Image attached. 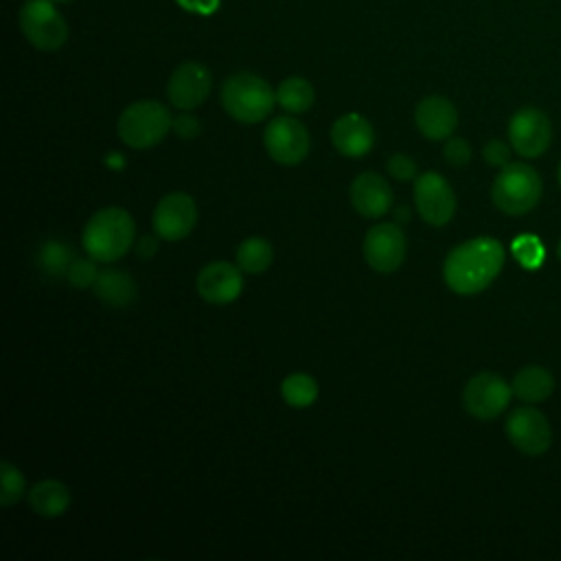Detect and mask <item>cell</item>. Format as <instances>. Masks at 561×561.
I'll use <instances>...</instances> for the list:
<instances>
[{
  "label": "cell",
  "instance_id": "obj_1",
  "mask_svg": "<svg viewBox=\"0 0 561 561\" xmlns=\"http://www.w3.org/2000/svg\"><path fill=\"white\" fill-rule=\"evenodd\" d=\"M504 265V248L493 237H476L456 245L443 265V278L456 294L469 296L486 289Z\"/></svg>",
  "mask_w": 561,
  "mask_h": 561
},
{
  "label": "cell",
  "instance_id": "obj_2",
  "mask_svg": "<svg viewBox=\"0 0 561 561\" xmlns=\"http://www.w3.org/2000/svg\"><path fill=\"white\" fill-rule=\"evenodd\" d=\"M136 239V224L125 208L107 206L96 210L81 234V245L88 256L99 263L118 261Z\"/></svg>",
  "mask_w": 561,
  "mask_h": 561
},
{
  "label": "cell",
  "instance_id": "obj_3",
  "mask_svg": "<svg viewBox=\"0 0 561 561\" xmlns=\"http://www.w3.org/2000/svg\"><path fill=\"white\" fill-rule=\"evenodd\" d=\"M274 103L276 90L254 72H234L221 85V105L239 123H261L272 114Z\"/></svg>",
  "mask_w": 561,
  "mask_h": 561
},
{
  "label": "cell",
  "instance_id": "obj_4",
  "mask_svg": "<svg viewBox=\"0 0 561 561\" xmlns=\"http://www.w3.org/2000/svg\"><path fill=\"white\" fill-rule=\"evenodd\" d=\"M173 129V116L160 101H136L127 105L116 123L118 138L131 149H149L164 140Z\"/></svg>",
  "mask_w": 561,
  "mask_h": 561
},
{
  "label": "cell",
  "instance_id": "obj_5",
  "mask_svg": "<svg viewBox=\"0 0 561 561\" xmlns=\"http://www.w3.org/2000/svg\"><path fill=\"white\" fill-rule=\"evenodd\" d=\"M543 184L539 173L526 162H508L493 182V204L506 215H526L541 197Z\"/></svg>",
  "mask_w": 561,
  "mask_h": 561
},
{
  "label": "cell",
  "instance_id": "obj_6",
  "mask_svg": "<svg viewBox=\"0 0 561 561\" xmlns=\"http://www.w3.org/2000/svg\"><path fill=\"white\" fill-rule=\"evenodd\" d=\"M22 35L37 50H59L68 39V22L53 0H26L18 11Z\"/></svg>",
  "mask_w": 561,
  "mask_h": 561
},
{
  "label": "cell",
  "instance_id": "obj_7",
  "mask_svg": "<svg viewBox=\"0 0 561 561\" xmlns=\"http://www.w3.org/2000/svg\"><path fill=\"white\" fill-rule=\"evenodd\" d=\"M263 145L278 164H300L309 153V131L294 116H276L263 131Z\"/></svg>",
  "mask_w": 561,
  "mask_h": 561
},
{
  "label": "cell",
  "instance_id": "obj_8",
  "mask_svg": "<svg viewBox=\"0 0 561 561\" xmlns=\"http://www.w3.org/2000/svg\"><path fill=\"white\" fill-rule=\"evenodd\" d=\"M511 397H513V386H508L495 373L473 375L462 390L465 410L480 421L500 416L508 408Z\"/></svg>",
  "mask_w": 561,
  "mask_h": 561
},
{
  "label": "cell",
  "instance_id": "obj_9",
  "mask_svg": "<svg viewBox=\"0 0 561 561\" xmlns=\"http://www.w3.org/2000/svg\"><path fill=\"white\" fill-rule=\"evenodd\" d=\"M414 206L430 226H445L456 213L454 188L440 173L425 171L414 178Z\"/></svg>",
  "mask_w": 561,
  "mask_h": 561
},
{
  "label": "cell",
  "instance_id": "obj_10",
  "mask_svg": "<svg viewBox=\"0 0 561 561\" xmlns=\"http://www.w3.org/2000/svg\"><path fill=\"white\" fill-rule=\"evenodd\" d=\"M153 230L164 241L188 237L197 224V204L188 193H167L153 208Z\"/></svg>",
  "mask_w": 561,
  "mask_h": 561
},
{
  "label": "cell",
  "instance_id": "obj_11",
  "mask_svg": "<svg viewBox=\"0 0 561 561\" xmlns=\"http://www.w3.org/2000/svg\"><path fill=\"white\" fill-rule=\"evenodd\" d=\"M508 440L528 456H541L552 443V430L543 412L533 405L515 408L506 419Z\"/></svg>",
  "mask_w": 561,
  "mask_h": 561
},
{
  "label": "cell",
  "instance_id": "obj_12",
  "mask_svg": "<svg viewBox=\"0 0 561 561\" xmlns=\"http://www.w3.org/2000/svg\"><path fill=\"white\" fill-rule=\"evenodd\" d=\"M511 147L524 158L541 156L552 140V125L537 107H522L508 123Z\"/></svg>",
  "mask_w": 561,
  "mask_h": 561
},
{
  "label": "cell",
  "instance_id": "obj_13",
  "mask_svg": "<svg viewBox=\"0 0 561 561\" xmlns=\"http://www.w3.org/2000/svg\"><path fill=\"white\" fill-rule=\"evenodd\" d=\"M364 259L375 272H394L408 250L403 230L397 224H377L364 237Z\"/></svg>",
  "mask_w": 561,
  "mask_h": 561
},
{
  "label": "cell",
  "instance_id": "obj_14",
  "mask_svg": "<svg viewBox=\"0 0 561 561\" xmlns=\"http://www.w3.org/2000/svg\"><path fill=\"white\" fill-rule=\"evenodd\" d=\"M210 85H213V75L204 64L184 61L171 72L167 83V96H169V103L175 105L178 110H195L208 99Z\"/></svg>",
  "mask_w": 561,
  "mask_h": 561
},
{
  "label": "cell",
  "instance_id": "obj_15",
  "mask_svg": "<svg viewBox=\"0 0 561 561\" xmlns=\"http://www.w3.org/2000/svg\"><path fill=\"white\" fill-rule=\"evenodd\" d=\"M243 270L228 261H213L197 274V291L210 305H228L243 291Z\"/></svg>",
  "mask_w": 561,
  "mask_h": 561
},
{
  "label": "cell",
  "instance_id": "obj_16",
  "mask_svg": "<svg viewBox=\"0 0 561 561\" xmlns=\"http://www.w3.org/2000/svg\"><path fill=\"white\" fill-rule=\"evenodd\" d=\"M351 204L368 219L383 217L392 206V188L388 180L375 171H364L351 182Z\"/></svg>",
  "mask_w": 561,
  "mask_h": 561
},
{
  "label": "cell",
  "instance_id": "obj_17",
  "mask_svg": "<svg viewBox=\"0 0 561 561\" xmlns=\"http://www.w3.org/2000/svg\"><path fill=\"white\" fill-rule=\"evenodd\" d=\"M414 123L427 140H447L458 127V112L449 99L432 94L416 103Z\"/></svg>",
  "mask_w": 561,
  "mask_h": 561
},
{
  "label": "cell",
  "instance_id": "obj_18",
  "mask_svg": "<svg viewBox=\"0 0 561 561\" xmlns=\"http://www.w3.org/2000/svg\"><path fill=\"white\" fill-rule=\"evenodd\" d=\"M331 142L342 156L362 158L375 145V129L366 116L357 112H348L333 123Z\"/></svg>",
  "mask_w": 561,
  "mask_h": 561
},
{
  "label": "cell",
  "instance_id": "obj_19",
  "mask_svg": "<svg viewBox=\"0 0 561 561\" xmlns=\"http://www.w3.org/2000/svg\"><path fill=\"white\" fill-rule=\"evenodd\" d=\"M28 506L42 517H59L70 506V489L59 480H42L26 491Z\"/></svg>",
  "mask_w": 561,
  "mask_h": 561
},
{
  "label": "cell",
  "instance_id": "obj_20",
  "mask_svg": "<svg viewBox=\"0 0 561 561\" xmlns=\"http://www.w3.org/2000/svg\"><path fill=\"white\" fill-rule=\"evenodd\" d=\"M96 298L107 307H127L134 302L138 287L136 280L123 270H103L99 272L96 283L92 285Z\"/></svg>",
  "mask_w": 561,
  "mask_h": 561
},
{
  "label": "cell",
  "instance_id": "obj_21",
  "mask_svg": "<svg viewBox=\"0 0 561 561\" xmlns=\"http://www.w3.org/2000/svg\"><path fill=\"white\" fill-rule=\"evenodd\" d=\"M513 394L526 403H539L554 390V377L541 366H524L513 379Z\"/></svg>",
  "mask_w": 561,
  "mask_h": 561
},
{
  "label": "cell",
  "instance_id": "obj_22",
  "mask_svg": "<svg viewBox=\"0 0 561 561\" xmlns=\"http://www.w3.org/2000/svg\"><path fill=\"white\" fill-rule=\"evenodd\" d=\"M316 101V90L305 77H287L276 88V103L289 114L307 112Z\"/></svg>",
  "mask_w": 561,
  "mask_h": 561
},
{
  "label": "cell",
  "instance_id": "obj_23",
  "mask_svg": "<svg viewBox=\"0 0 561 561\" xmlns=\"http://www.w3.org/2000/svg\"><path fill=\"white\" fill-rule=\"evenodd\" d=\"M272 259H274V250H272L270 241L263 237H248L237 248V265L245 274L265 272L272 265Z\"/></svg>",
  "mask_w": 561,
  "mask_h": 561
},
{
  "label": "cell",
  "instance_id": "obj_24",
  "mask_svg": "<svg viewBox=\"0 0 561 561\" xmlns=\"http://www.w3.org/2000/svg\"><path fill=\"white\" fill-rule=\"evenodd\" d=\"M280 394L291 408H309L318 399V381L307 373H291L283 379Z\"/></svg>",
  "mask_w": 561,
  "mask_h": 561
},
{
  "label": "cell",
  "instance_id": "obj_25",
  "mask_svg": "<svg viewBox=\"0 0 561 561\" xmlns=\"http://www.w3.org/2000/svg\"><path fill=\"white\" fill-rule=\"evenodd\" d=\"M37 261H39V267L50 274V276H61V274H68L70 265L77 261L75 259V250L68 248L64 241H46L42 243L39 252H37Z\"/></svg>",
  "mask_w": 561,
  "mask_h": 561
},
{
  "label": "cell",
  "instance_id": "obj_26",
  "mask_svg": "<svg viewBox=\"0 0 561 561\" xmlns=\"http://www.w3.org/2000/svg\"><path fill=\"white\" fill-rule=\"evenodd\" d=\"M0 480H2V491H0V504L2 506H13L15 502H20V497L26 491V482L22 471L11 465L9 460L0 462Z\"/></svg>",
  "mask_w": 561,
  "mask_h": 561
},
{
  "label": "cell",
  "instance_id": "obj_27",
  "mask_svg": "<svg viewBox=\"0 0 561 561\" xmlns=\"http://www.w3.org/2000/svg\"><path fill=\"white\" fill-rule=\"evenodd\" d=\"M96 259H77L72 265H70V270H68V280H70V285L72 287H79V289H85V287H90V285H94L96 283V278H99V270H96V263H94Z\"/></svg>",
  "mask_w": 561,
  "mask_h": 561
},
{
  "label": "cell",
  "instance_id": "obj_28",
  "mask_svg": "<svg viewBox=\"0 0 561 561\" xmlns=\"http://www.w3.org/2000/svg\"><path fill=\"white\" fill-rule=\"evenodd\" d=\"M513 252L522 261L524 267H537L541 263V259H543L541 243L535 237H530V234H524V237L515 239Z\"/></svg>",
  "mask_w": 561,
  "mask_h": 561
},
{
  "label": "cell",
  "instance_id": "obj_29",
  "mask_svg": "<svg viewBox=\"0 0 561 561\" xmlns=\"http://www.w3.org/2000/svg\"><path fill=\"white\" fill-rule=\"evenodd\" d=\"M443 156L447 160V164L451 167H462L471 160V147L465 138H458V136H449L445 147H443Z\"/></svg>",
  "mask_w": 561,
  "mask_h": 561
},
{
  "label": "cell",
  "instance_id": "obj_30",
  "mask_svg": "<svg viewBox=\"0 0 561 561\" xmlns=\"http://www.w3.org/2000/svg\"><path fill=\"white\" fill-rule=\"evenodd\" d=\"M386 171H388L394 180L405 182V180L416 178V162H414L410 156H405V153H392V156L388 158V162H386Z\"/></svg>",
  "mask_w": 561,
  "mask_h": 561
},
{
  "label": "cell",
  "instance_id": "obj_31",
  "mask_svg": "<svg viewBox=\"0 0 561 561\" xmlns=\"http://www.w3.org/2000/svg\"><path fill=\"white\" fill-rule=\"evenodd\" d=\"M482 156H484V160H486V164H491V167H506L511 160V151H508V147H506V142H502V140H497V138H493V140H489L486 145H484V149H482Z\"/></svg>",
  "mask_w": 561,
  "mask_h": 561
},
{
  "label": "cell",
  "instance_id": "obj_32",
  "mask_svg": "<svg viewBox=\"0 0 561 561\" xmlns=\"http://www.w3.org/2000/svg\"><path fill=\"white\" fill-rule=\"evenodd\" d=\"M173 131H175L180 138H184V140L195 138V136L199 134V121H197V116H193V114H180V116H175V118H173Z\"/></svg>",
  "mask_w": 561,
  "mask_h": 561
},
{
  "label": "cell",
  "instance_id": "obj_33",
  "mask_svg": "<svg viewBox=\"0 0 561 561\" xmlns=\"http://www.w3.org/2000/svg\"><path fill=\"white\" fill-rule=\"evenodd\" d=\"M180 7H184L186 11H193V13H202V15H208L213 13L217 7H219V0H178Z\"/></svg>",
  "mask_w": 561,
  "mask_h": 561
},
{
  "label": "cell",
  "instance_id": "obj_34",
  "mask_svg": "<svg viewBox=\"0 0 561 561\" xmlns=\"http://www.w3.org/2000/svg\"><path fill=\"white\" fill-rule=\"evenodd\" d=\"M156 252H158V239H156V237L142 234V237L136 241V254H138L140 259H151Z\"/></svg>",
  "mask_w": 561,
  "mask_h": 561
},
{
  "label": "cell",
  "instance_id": "obj_35",
  "mask_svg": "<svg viewBox=\"0 0 561 561\" xmlns=\"http://www.w3.org/2000/svg\"><path fill=\"white\" fill-rule=\"evenodd\" d=\"M394 219H397V221H408V219H410V208H408V206H399V208L394 210Z\"/></svg>",
  "mask_w": 561,
  "mask_h": 561
},
{
  "label": "cell",
  "instance_id": "obj_36",
  "mask_svg": "<svg viewBox=\"0 0 561 561\" xmlns=\"http://www.w3.org/2000/svg\"><path fill=\"white\" fill-rule=\"evenodd\" d=\"M557 178H559V186H561V162H559V169H557Z\"/></svg>",
  "mask_w": 561,
  "mask_h": 561
},
{
  "label": "cell",
  "instance_id": "obj_37",
  "mask_svg": "<svg viewBox=\"0 0 561 561\" xmlns=\"http://www.w3.org/2000/svg\"><path fill=\"white\" fill-rule=\"evenodd\" d=\"M557 254H559V261H561V241H559V245H557Z\"/></svg>",
  "mask_w": 561,
  "mask_h": 561
},
{
  "label": "cell",
  "instance_id": "obj_38",
  "mask_svg": "<svg viewBox=\"0 0 561 561\" xmlns=\"http://www.w3.org/2000/svg\"><path fill=\"white\" fill-rule=\"evenodd\" d=\"M53 2H70V0H53Z\"/></svg>",
  "mask_w": 561,
  "mask_h": 561
}]
</instances>
